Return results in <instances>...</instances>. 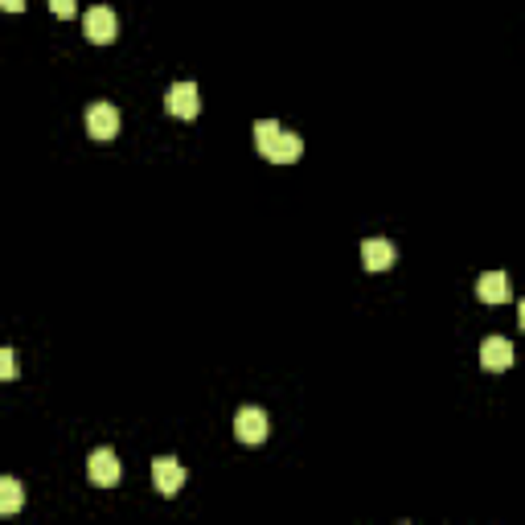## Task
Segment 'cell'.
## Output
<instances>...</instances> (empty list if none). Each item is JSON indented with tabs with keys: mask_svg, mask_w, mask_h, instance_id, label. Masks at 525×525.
<instances>
[{
	"mask_svg": "<svg viewBox=\"0 0 525 525\" xmlns=\"http://www.w3.org/2000/svg\"><path fill=\"white\" fill-rule=\"evenodd\" d=\"M276 131H279L276 120H258V123H255V148H258V152H263V148L276 140Z\"/></svg>",
	"mask_w": 525,
	"mask_h": 525,
	"instance_id": "cell-12",
	"label": "cell"
},
{
	"mask_svg": "<svg viewBox=\"0 0 525 525\" xmlns=\"http://www.w3.org/2000/svg\"><path fill=\"white\" fill-rule=\"evenodd\" d=\"M234 435H239L242 443H263L271 435V423L267 415L258 411V406H242L239 419H234Z\"/></svg>",
	"mask_w": 525,
	"mask_h": 525,
	"instance_id": "cell-5",
	"label": "cell"
},
{
	"mask_svg": "<svg viewBox=\"0 0 525 525\" xmlns=\"http://www.w3.org/2000/svg\"><path fill=\"white\" fill-rule=\"evenodd\" d=\"M476 295L484 300V304H505L509 300V276L505 271H484L476 284Z\"/></svg>",
	"mask_w": 525,
	"mask_h": 525,
	"instance_id": "cell-10",
	"label": "cell"
},
{
	"mask_svg": "<svg viewBox=\"0 0 525 525\" xmlns=\"http://www.w3.org/2000/svg\"><path fill=\"white\" fill-rule=\"evenodd\" d=\"M0 374H5V378H17V361H13V349H0Z\"/></svg>",
	"mask_w": 525,
	"mask_h": 525,
	"instance_id": "cell-13",
	"label": "cell"
},
{
	"mask_svg": "<svg viewBox=\"0 0 525 525\" xmlns=\"http://www.w3.org/2000/svg\"><path fill=\"white\" fill-rule=\"evenodd\" d=\"M86 476H91V484H99V489L120 484V460H115V452H111V448H95V452L86 456Z\"/></svg>",
	"mask_w": 525,
	"mask_h": 525,
	"instance_id": "cell-2",
	"label": "cell"
},
{
	"mask_svg": "<svg viewBox=\"0 0 525 525\" xmlns=\"http://www.w3.org/2000/svg\"><path fill=\"white\" fill-rule=\"evenodd\" d=\"M480 366L489 369V374H505L513 366V345L505 337H489V341L480 345Z\"/></svg>",
	"mask_w": 525,
	"mask_h": 525,
	"instance_id": "cell-9",
	"label": "cell"
},
{
	"mask_svg": "<svg viewBox=\"0 0 525 525\" xmlns=\"http://www.w3.org/2000/svg\"><path fill=\"white\" fill-rule=\"evenodd\" d=\"M86 131L95 140H115L120 136V111L111 107V103H91L86 107Z\"/></svg>",
	"mask_w": 525,
	"mask_h": 525,
	"instance_id": "cell-3",
	"label": "cell"
},
{
	"mask_svg": "<svg viewBox=\"0 0 525 525\" xmlns=\"http://www.w3.org/2000/svg\"><path fill=\"white\" fill-rule=\"evenodd\" d=\"M263 157L271 160V165H295V160L304 157V140L295 136V131H276V140H271L267 148H263Z\"/></svg>",
	"mask_w": 525,
	"mask_h": 525,
	"instance_id": "cell-4",
	"label": "cell"
},
{
	"mask_svg": "<svg viewBox=\"0 0 525 525\" xmlns=\"http://www.w3.org/2000/svg\"><path fill=\"white\" fill-rule=\"evenodd\" d=\"M83 33L91 37L95 46H111V41H115V13L103 9V5H95V9L83 17Z\"/></svg>",
	"mask_w": 525,
	"mask_h": 525,
	"instance_id": "cell-7",
	"label": "cell"
},
{
	"mask_svg": "<svg viewBox=\"0 0 525 525\" xmlns=\"http://www.w3.org/2000/svg\"><path fill=\"white\" fill-rule=\"evenodd\" d=\"M50 9H54V17H74L78 5H74V0H50Z\"/></svg>",
	"mask_w": 525,
	"mask_h": 525,
	"instance_id": "cell-14",
	"label": "cell"
},
{
	"mask_svg": "<svg viewBox=\"0 0 525 525\" xmlns=\"http://www.w3.org/2000/svg\"><path fill=\"white\" fill-rule=\"evenodd\" d=\"M165 107H168V115H177V120H197V111H202L197 83H173L168 95H165Z\"/></svg>",
	"mask_w": 525,
	"mask_h": 525,
	"instance_id": "cell-1",
	"label": "cell"
},
{
	"mask_svg": "<svg viewBox=\"0 0 525 525\" xmlns=\"http://www.w3.org/2000/svg\"><path fill=\"white\" fill-rule=\"evenodd\" d=\"M0 5H5L9 13H21V9H25V0H0Z\"/></svg>",
	"mask_w": 525,
	"mask_h": 525,
	"instance_id": "cell-15",
	"label": "cell"
},
{
	"mask_svg": "<svg viewBox=\"0 0 525 525\" xmlns=\"http://www.w3.org/2000/svg\"><path fill=\"white\" fill-rule=\"evenodd\" d=\"M25 493H21V480L17 476H5L0 480V513H17Z\"/></svg>",
	"mask_w": 525,
	"mask_h": 525,
	"instance_id": "cell-11",
	"label": "cell"
},
{
	"mask_svg": "<svg viewBox=\"0 0 525 525\" xmlns=\"http://www.w3.org/2000/svg\"><path fill=\"white\" fill-rule=\"evenodd\" d=\"M517 324H521V329H525V300H521V304H517Z\"/></svg>",
	"mask_w": 525,
	"mask_h": 525,
	"instance_id": "cell-16",
	"label": "cell"
},
{
	"mask_svg": "<svg viewBox=\"0 0 525 525\" xmlns=\"http://www.w3.org/2000/svg\"><path fill=\"white\" fill-rule=\"evenodd\" d=\"M152 484H157V493H165V497H177L185 484V468L173 456H157V460H152Z\"/></svg>",
	"mask_w": 525,
	"mask_h": 525,
	"instance_id": "cell-6",
	"label": "cell"
},
{
	"mask_svg": "<svg viewBox=\"0 0 525 525\" xmlns=\"http://www.w3.org/2000/svg\"><path fill=\"white\" fill-rule=\"evenodd\" d=\"M394 263H398L394 242H386V239H366L361 242V267L366 271H390Z\"/></svg>",
	"mask_w": 525,
	"mask_h": 525,
	"instance_id": "cell-8",
	"label": "cell"
}]
</instances>
